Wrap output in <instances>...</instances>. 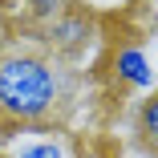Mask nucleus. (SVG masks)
<instances>
[{"label":"nucleus","instance_id":"obj_1","mask_svg":"<svg viewBox=\"0 0 158 158\" xmlns=\"http://www.w3.org/2000/svg\"><path fill=\"white\" fill-rule=\"evenodd\" d=\"M77 102V69L49 45H0V122L49 126Z\"/></svg>","mask_w":158,"mask_h":158},{"label":"nucleus","instance_id":"obj_2","mask_svg":"<svg viewBox=\"0 0 158 158\" xmlns=\"http://www.w3.org/2000/svg\"><path fill=\"white\" fill-rule=\"evenodd\" d=\"M114 73H118V81L134 85V89H150V85H154L150 57H146L138 45H122V49L114 53Z\"/></svg>","mask_w":158,"mask_h":158},{"label":"nucleus","instance_id":"obj_3","mask_svg":"<svg viewBox=\"0 0 158 158\" xmlns=\"http://www.w3.org/2000/svg\"><path fill=\"white\" fill-rule=\"evenodd\" d=\"M89 41V24H85V16H57V20H49V37H45V45L53 49V53H73L77 45H85Z\"/></svg>","mask_w":158,"mask_h":158},{"label":"nucleus","instance_id":"obj_4","mask_svg":"<svg viewBox=\"0 0 158 158\" xmlns=\"http://www.w3.org/2000/svg\"><path fill=\"white\" fill-rule=\"evenodd\" d=\"M138 134L150 150H158V89L138 106Z\"/></svg>","mask_w":158,"mask_h":158},{"label":"nucleus","instance_id":"obj_5","mask_svg":"<svg viewBox=\"0 0 158 158\" xmlns=\"http://www.w3.org/2000/svg\"><path fill=\"white\" fill-rule=\"evenodd\" d=\"M16 158H65V146H61V142H53V138H45V142L24 146Z\"/></svg>","mask_w":158,"mask_h":158}]
</instances>
